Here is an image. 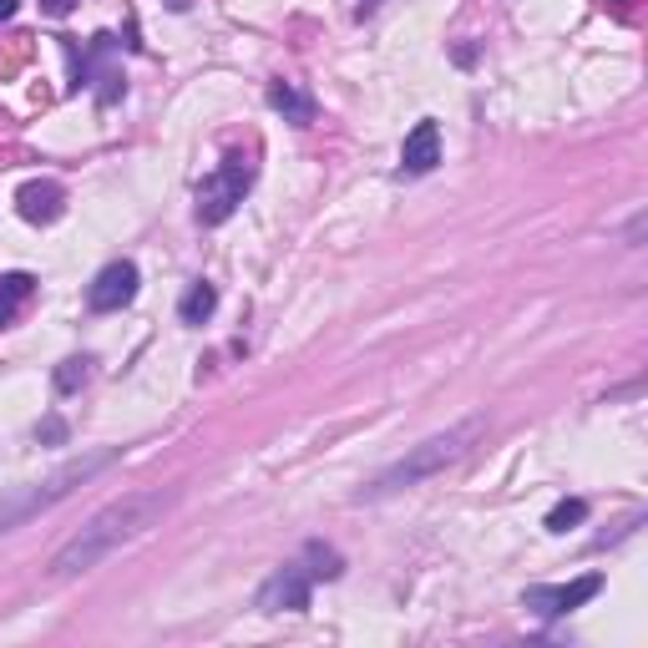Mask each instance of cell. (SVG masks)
<instances>
[{"mask_svg": "<svg viewBox=\"0 0 648 648\" xmlns=\"http://www.w3.org/2000/svg\"><path fill=\"white\" fill-rule=\"evenodd\" d=\"M172 502H178V487H147V491H127V497H117V502H106L102 512L87 516L67 543L56 547L52 562H46V572H52L56 582L92 572L96 562H106L117 547L137 543L143 532L158 527L162 516L172 512Z\"/></svg>", "mask_w": 648, "mask_h": 648, "instance_id": "obj_1", "label": "cell"}, {"mask_svg": "<svg viewBox=\"0 0 648 648\" xmlns=\"http://www.w3.org/2000/svg\"><path fill=\"white\" fill-rule=\"evenodd\" d=\"M481 431H487V416H466V421H456L451 431H441V436H425L421 446H410L396 466H385L375 481H365V487L355 491V502H380V497H396V491H406V487L431 481L436 471H446L451 462H462L466 451L481 441Z\"/></svg>", "mask_w": 648, "mask_h": 648, "instance_id": "obj_2", "label": "cell"}, {"mask_svg": "<svg viewBox=\"0 0 648 648\" xmlns=\"http://www.w3.org/2000/svg\"><path fill=\"white\" fill-rule=\"evenodd\" d=\"M117 462V451L102 446V451H81V456H71V462H61L56 471H46L41 481H21V487L0 491V532L21 527V522H31V516H41L46 507L67 502L71 491L81 487V481H92L102 466Z\"/></svg>", "mask_w": 648, "mask_h": 648, "instance_id": "obj_3", "label": "cell"}, {"mask_svg": "<svg viewBox=\"0 0 648 648\" xmlns=\"http://www.w3.org/2000/svg\"><path fill=\"white\" fill-rule=\"evenodd\" d=\"M249 183H253V168H249V158H224L218 168L208 172L198 183V224H208V228H218V224H228L234 218V208L243 203V193H249Z\"/></svg>", "mask_w": 648, "mask_h": 648, "instance_id": "obj_4", "label": "cell"}, {"mask_svg": "<svg viewBox=\"0 0 648 648\" xmlns=\"http://www.w3.org/2000/svg\"><path fill=\"white\" fill-rule=\"evenodd\" d=\"M598 593H603V572H582V578H572V582H537V588L522 593V603H527L537 618H562V613L582 609V603Z\"/></svg>", "mask_w": 648, "mask_h": 648, "instance_id": "obj_5", "label": "cell"}, {"mask_svg": "<svg viewBox=\"0 0 648 648\" xmlns=\"http://www.w3.org/2000/svg\"><path fill=\"white\" fill-rule=\"evenodd\" d=\"M309 593H315V578H309L299 562H284V568L269 572V582L259 588V598H253V609L259 613H305Z\"/></svg>", "mask_w": 648, "mask_h": 648, "instance_id": "obj_6", "label": "cell"}, {"mask_svg": "<svg viewBox=\"0 0 648 648\" xmlns=\"http://www.w3.org/2000/svg\"><path fill=\"white\" fill-rule=\"evenodd\" d=\"M133 299H137V264H127V259L106 264L102 274L92 278V289H87V305H92L96 315H112V309L133 305Z\"/></svg>", "mask_w": 648, "mask_h": 648, "instance_id": "obj_7", "label": "cell"}, {"mask_svg": "<svg viewBox=\"0 0 648 648\" xmlns=\"http://www.w3.org/2000/svg\"><path fill=\"white\" fill-rule=\"evenodd\" d=\"M441 162V127L431 117L416 122L406 137V147H400V168L406 172H431Z\"/></svg>", "mask_w": 648, "mask_h": 648, "instance_id": "obj_8", "label": "cell"}, {"mask_svg": "<svg viewBox=\"0 0 648 648\" xmlns=\"http://www.w3.org/2000/svg\"><path fill=\"white\" fill-rule=\"evenodd\" d=\"M61 198H67L61 183H26L15 203H21V218H26V224H52V218H61Z\"/></svg>", "mask_w": 648, "mask_h": 648, "instance_id": "obj_9", "label": "cell"}, {"mask_svg": "<svg viewBox=\"0 0 648 648\" xmlns=\"http://www.w3.org/2000/svg\"><path fill=\"white\" fill-rule=\"evenodd\" d=\"M269 102H274V112H284L294 127H309V122H315V102H309L294 81H274V87H269Z\"/></svg>", "mask_w": 648, "mask_h": 648, "instance_id": "obj_10", "label": "cell"}, {"mask_svg": "<svg viewBox=\"0 0 648 648\" xmlns=\"http://www.w3.org/2000/svg\"><path fill=\"white\" fill-rule=\"evenodd\" d=\"M218 309V289H213L208 278H198V284H187L183 305H178V315H183V325H203V319Z\"/></svg>", "mask_w": 648, "mask_h": 648, "instance_id": "obj_11", "label": "cell"}, {"mask_svg": "<svg viewBox=\"0 0 648 648\" xmlns=\"http://www.w3.org/2000/svg\"><path fill=\"white\" fill-rule=\"evenodd\" d=\"M31 289H36V278L31 274H5L0 278V330H5V325L15 319V309L31 299Z\"/></svg>", "mask_w": 648, "mask_h": 648, "instance_id": "obj_12", "label": "cell"}, {"mask_svg": "<svg viewBox=\"0 0 648 648\" xmlns=\"http://www.w3.org/2000/svg\"><path fill=\"white\" fill-rule=\"evenodd\" d=\"M578 522H588V502H582V497H568V502H557L553 512H547V532H568V527H578Z\"/></svg>", "mask_w": 648, "mask_h": 648, "instance_id": "obj_13", "label": "cell"}, {"mask_svg": "<svg viewBox=\"0 0 648 648\" xmlns=\"http://www.w3.org/2000/svg\"><path fill=\"white\" fill-rule=\"evenodd\" d=\"M305 557L315 562V568H305L309 578H340V568H344L340 553H334V547H325V543H309V547H305Z\"/></svg>", "mask_w": 648, "mask_h": 648, "instance_id": "obj_14", "label": "cell"}, {"mask_svg": "<svg viewBox=\"0 0 648 648\" xmlns=\"http://www.w3.org/2000/svg\"><path fill=\"white\" fill-rule=\"evenodd\" d=\"M87 365H92L87 355H81V360H67V365L56 371V390H61V396H71V390H77V385L87 380Z\"/></svg>", "mask_w": 648, "mask_h": 648, "instance_id": "obj_15", "label": "cell"}, {"mask_svg": "<svg viewBox=\"0 0 648 648\" xmlns=\"http://www.w3.org/2000/svg\"><path fill=\"white\" fill-rule=\"evenodd\" d=\"M15 15V0H0V21H11Z\"/></svg>", "mask_w": 648, "mask_h": 648, "instance_id": "obj_16", "label": "cell"}, {"mask_svg": "<svg viewBox=\"0 0 648 648\" xmlns=\"http://www.w3.org/2000/svg\"><path fill=\"white\" fill-rule=\"evenodd\" d=\"M67 5H71V0H46V11H56V15L67 11Z\"/></svg>", "mask_w": 648, "mask_h": 648, "instance_id": "obj_17", "label": "cell"}, {"mask_svg": "<svg viewBox=\"0 0 648 648\" xmlns=\"http://www.w3.org/2000/svg\"><path fill=\"white\" fill-rule=\"evenodd\" d=\"M187 5H193V0H168V11H187Z\"/></svg>", "mask_w": 648, "mask_h": 648, "instance_id": "obj_18", "label": "cell"}]
</instances>
